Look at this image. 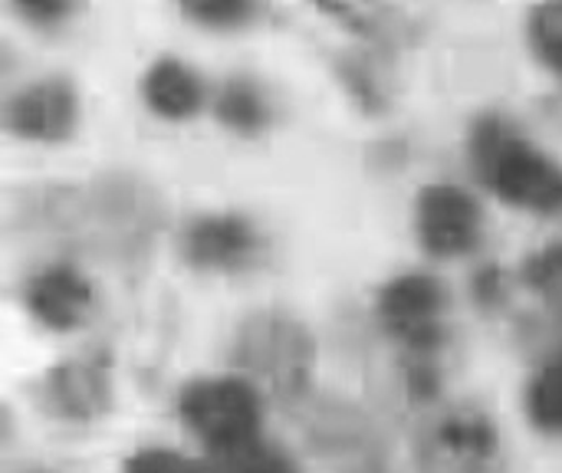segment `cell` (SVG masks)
Wrapping results in <instances>:
<instances>
[{
    "label": "cell",
    "instance_id": "obj_6",
    "mask_svg": "<svg viewBox=\"0 0 562 473\" xmlns=\"http://www.w3.org/2000/svg\"><path fill=\"white\" fill-rule=\"evenodd\" d=\"M379 323L408 349V359H435L448 339V286L431 273H402L375 296Z\"/></svg>",
    "mask_w": 562,
    "mask_h": 473
},
{
    "label": "cell",
    "instance_id": "obj_3",
    "mask_svg": "<svg viewBox=\"0 0 562 473\" xmlns=\"http://www.w3.org/2000/svg\"><path fill=\"white\" fill-rule=\"evenodd\" d=\"M231 359L247 382L257 379L277 402L303 405L310 398L316 339L296 316L283 309L250 313L234 336Z\"/></svg>",
    "mask_w": 562,
    "mask_h": 473
},
{
    "label": "cell",
    "instance_id": "obj_19",
    "mask_svg": "<svg viewBox=\"0 0 562 473\" xmlns=\"http://www.w3.org/2000/svg\"><path fill=\"white\" fill-rule=\"evenodd\" d=\"M181 13L194 20L198 26H214V30H234L244 26L257 16V7L247 0H198V3H181Z\"/></svg>",
    "mask_w": 562,
    "mask_h": 473
},
{
    "label": "cell",
    "instance_id": "obj_21",
    "mask_svg": "<svg viewBox=\"0 0 562 473\" xmlns=\"http://www.w3.org/2000/svg\"><path fill=\"white\" fill-rule=\"evenodd\" d=\"M122 473H211L204 464L178 454V451H168V448H142L135 451Z\"/></svg>",
    "mask_w": 562,
    "mask_h": 473
},
{
    "label": "cell",
    "instance_id": "obj_5",
    "mask_svg": "<svg viewBox=\"0 0 562 473\" xmlns=\"http://www.w3.org/2000/svg\"><path fill=\"white\" fill-rule=\"evenodd\" d=\"M303 438L333 473H389V451L375 421L346 398L303 402Z\"/></svg>",
    "mask_w": 562,
    "mask_h": 473
},
{
    "label": "cell",
    "instance_id": "obj_20",
    "mask_svg": "<svg viewBox=\"0 0 562 473\" xmlns=\"http://www.w3.org/2000/svg\"><path fill=\"white\" fill-rule=\"evenodd\" d=\"M520 280L550 300H562V244H550L540 254L527 257Z\"/></svg>",
    "mask_w": 562,
    "mask_h": 473
},
{
    "label": "cell",
    "instance_id": "obj_10",
    "mask_svg": "<svg viewBox=\"0 0 562 473\" xmlns=\"http://www.w3.org/2000/svg\"><path fill=\"white\" fill-rule=\"evenodd\" d=\"M79 122V95L69 79L49 76L3 105V128L16 138H33V142H63L72 135Z\"/></svg>",
    "mask_w": 562,
    "mask_h": 473
},
{
    "label": "cell",
    "instance_id": "obj_17",
    "mask_svg": "<svg viewBox=\"0 0 562 473\" xmlns=\"http://www.w3.org/2000/svg\"><path fill=\"white\" fill-rule=\"evenodd\" d=\"M527 40H530L533 56L550 72L562 76V0L560 3H540L530 10Z\"/></svg>",
    "mask_w": 562,
    "mask_h": 473
},
{
    "label": "cell",
    "instance_id": "obj_12",
    "mask_svg": "<svg viewBox=\"0 0 562 473\" xmlns=\"http://www.w3.org/2000/svg\"><path fill=\"white\" fill-rule=\"evenodd\" d=\"M142 95L155 115L181 122V119H191L201 112L207 92H204L201 76L191 66H184L175 56H161L148 66V72L142 79Z\"/></svg>",
    "mask_w": 562,
    "mask_h": 473
},
{
    "label": "cell",
    "instance_id": "obj_1",
    "mask_svg": "<svg viewBox=\"0 0 562 473\" xmlns=\"http://www.w3.org/2000/svg\"><path fill=\"white\" fill-rule=\"evenodd\" d=\"M10 217L20 230L56 234L89 254L128 263L155 247L165 224V204L145 178L109 171L82 188H30L16 194V211H10Z\"/></svg>",
    "mask_w": 562,
    "mask_h": 473
},
{
    "label": "cell",
    "instance_id": "obj_13",
    "mask_svg": "<svg viewBox=\"0 0 562 473\" xmlns=\"http://www.w3.org/2000/svg\"><path fill=\"white\" fill-rule=\"evenodd\" d=\"M214 115L224 128L237 135H260L273 119L263 89L247 76H234L221 86L214 99Z\"/></svg>",
    "mask_w": 562,
    "mask_h": 473
},
{
    "label": "cell",
    "instance_id": "obj_18",
    "mask_svg": "<svg viewBox=\"0 0 562 473\" xmlns=\"http://www.w3.org/2000/svg\"><path fill=\"white\" fill-rule=\"evenodd\" d=\"M418 464L422 473H497L494 454H464V451L438 448L431 441H422Z\"/></svg>",
    "mask_w": 562,
    "mask_h": 473
},
{
    "label": "cell",
    "instance_id": "obj_11",
    "mask_svg": "<svg viewBox=\"0 0 562 473\" xmlns=\"http://www.w3.org/2000/svg\"><path fill=\"white\" fill-rule=\"evenodd\" d=\"M20 296L30 316L53 333H69L82 326L92 309V283L69 263L36 270L33 277H26Z\"/></svg>",
    "mask_w": 562,
    "mask_h": 473
},
{
    "label": "cell",
    "instance_id": "obj_4",
    "mask_svg": "<svg viewBox=\"0 0 562 473\" xmlns=\"http://www.w3.org/2000/svg\"><path fill=\"white\" fill-rule=\"evenodd\" d=\"M260 392L237 375L194 379L178 395V418L211 458L260 438Z\"/></svg>",
    "mask_w": 562,
    "mask_h": 473
},
{
    "label": "cell",
    "instance_id": "obj_23",
    "mask_svg": "<svg viewBox=\"0 0 562 473\" xmlns=\"http://www.w3.org/2000/svg\"><path fill=\"white\" fill-rule=\"evenodd\" d=\"M474 300L481 306H487V309L504 300V280H501V270L497 267H487V270L477 273V280H474Z\"/></svg>",
    "mask_w": 562,
    "mask_h": 473
},
{
    "label": "cell",
    "instance_id": "obj_24",
    "mask_svg": "<svg viewBox=\"0 0 562 473\" xmlns=\"http://www.w3.org/2000/svg\"><path fill=\"white\" fill-rule=\"evenodd\" d=\"M23 473H46V471H23Z\"/></svg>",
    "mask_w": 562,
    "mask_h": 473
},
{
    "label": "cell",
    "instance_id": "obj_2",
    "mask_svg": "<svg viewBox=\"0 0 562 473\" xmlns=\"http://www.w3.org/2000/svg\"><path fill=\"white\" fill-rule=\"evenodd\" d=\"M468 151L477 178L504 204L533 214L562 211V165L524 138L504 115H481L471 128Z\"/></svg>",
    "mask_w": 562,
    "mask_h": 473
},
{
    "label": "cell",
    "instance_id": "obj_14",
    "mask_svg": "<svg viewBox=\"0 0 562 473\" xmlns=\"http://www.w3.org/2000/svg\"><path fill=\"white\" fill-rule=\"evenodd\" d=\"M527 418L547 435H562V352L527 385Z\"/></svg>",
    "mask_w": 562,
    "mask_h": 473
},
{
    "label": "cell",
    "instance_id": "obj_16",
    "mask_svg": "<svg viewBox=\"0 0 562 473\" xmlns=\"http://www.w3.org/2000/svg\"><path fill=\"white\" fill-rule=\"evenodd\" d=\"M214 468L217 473H300L283 448H277L263 438H257L244 448H234L227 454H217Z\"/></svg>",
    "mask_w": 562,
    "mask_h": 473
},
{
    "label": "cell",
    "instance_id": "obj_7",
    "mask_svg": "<svg viewBox=\"0 0 562 473\" xmlns=\"http://www.w3.org/2000/svg\"><path fill=\"white\" fill-rule=\"evenodd\" d=\"M415 234L425 254L438 260L464 257L481 244L484 211L477 198L458 184H428L415 201Z\"/></svg>",
    "mask_w": 562,
    "mask_h": 473
},
{
    "label": "cell",
    "instance_id": "obj_22",
    "mask_svg": "<svg viewBox=\"0 0 562 473\" xmlns=\"http://www.w3.org/2000/svg\"><path fill=\"white\" fill-rule=\"evenodd\" d=\"M13 13L30 20L33 26H53L72 13V3H66V0H16Z\"/></svg>",
    "mask_w": 562,
    "mask_h": 473
},
{
    "label": "cell",
    "instance_id": "obj_8",
    "mask_svg": "<svg viewBox=\"0 0 562 473\" xmlns=\"http://www.w3.org/2000/svg\"><path fill=\"white\" fill-rule=\"evenodd\" d=\"M40 408L63 421H95L112 408V359L105 349L66 359L40 379Z\"/></svg>",
    "mask_w": 562,
    "mask_h": 473
},
{
    "label": "cell",
    "instance_id": "obj_15",
    "mask_svg": "<svg viewBox=\"0 0 562 473\" xmlns=\"http://www.w3.org/2000/svg\"><path fill=\"white\" fill-rule=\"evenodd\" d=\"M336 72H339L346 92L359 102L362 112H369V115L385 112L389 95H385V86H382V79L375 76L372 59H369L366 53H342V56L336 59Z\"/></svg>",
    "mask_w": 562,
    "mask_h": 473
},
{
    "label": "cell",
    "instance_id": "obj_9",
    "mask_svg": "<svg viewBox=\"0 0 562 473\" xmlns=\"http://www.w3.org/2000/svg\"><path fill=\"white\" fill-rule=\"evenodd\" d=\"M181 254L194 270L237 273L257 263L260 234L240 214H201L184 227Z\"/></svg>",
    "mask_w": 562,
    "mask_h": 473
}]
</instances>
